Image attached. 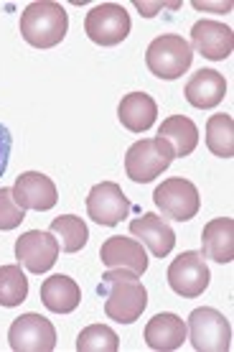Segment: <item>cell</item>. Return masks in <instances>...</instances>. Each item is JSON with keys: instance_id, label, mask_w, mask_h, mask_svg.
Returning a JSON list of instances; mask_svg holds the SVG:
<instances>
[{"instance_id": "277c9868", "label": "cell", "mask_w": 234, "mask_h": 352, "mask_svg": "<svg viewBox=\"0 0 234 352\" xmlns=\"http://www.w3.org/2000/svg\"><path fill=\"white\" fill-rule=\"evenodd\" d=\"M194 49L178 34H163L153 38L145 52L148 69L156 74L158 80H178L191 67Z\"/></svg>"}, {"instance_id": "8992f818", "label": "cell", "mask_w": 234, "mask_h": 352, "mask_svg": "<svg viewBox=\"0 0 234 352\" xmlns=\"http://www.w3.org/2000/svg\"><path fill=\"white\" fill-rule=\"evenodd\" d=\"M153 202L163 217L176 222H189L199 214L201 199H199V189L191 184L189 179H165L163 184L156 186L153 192Z\"/></svg>"}, {"instance_id": "8fae6325", "label": "cell", "mask_w": 234, "mask_h": 352, "mask_svg": "<svg viewBox=\"0 0 234 352\" xmlns=\"http://www.w3.org/2000/svg\"><path fill=\"white\" fill-rule=\"evenodd\" d=\"M59 258V243L51 232L28 230L16 240V261L26 265L31 273H46Z\"/></svg>"}, {"instance_id": "4fadbf2b", "label": "cell", "mask_w": 234, "mask_h": 352, "mask_svg": "<svg viewBox=\"0 0 234 352\" xmlns=\"http://www.w3.org/2000/svg\"><path fill=\"white\" fill-rule=\"evenodd\" d=\"M191 46L211 62H222L232 54L234 34L219 21H196L191 28Z\"/></svg>"}, {"instance_id": "83f0119b", "label": "cell", "mask_w": 234, "mask_h": 352, "mask_svg": "<svg viewBox=\"0 0 234 352\" xmlns=\"http://www.w3.org/2000/svg\"><path fill=\"white\" fill-rule=\"evenodd\" d=\"M135 8L140 10V16H156V10H161V8H171V10H178L181 8V3H153V6H150V3H135Z\"/></svg>"}, {"instance_id": "44dd1931", "label": "cell", "mask_w": 234, "mask_h": 352, "mask_svg": "<svg viewBox=\"0 0 234 352\" xmlns=\"http://www.w3.org/2000/svg\"><path fill=\"white\" fill-rule=\"evenodd\" d=\"M158 135L168 141L174 146V153L176 156H189L196 151L199 146V128L194 125L191 118L186 115H171V118H165L163 125L158 128Z\"/></svg>"}, {"instance_id": "cb8c5ba5", "label": "cell", "mask_w": 234, "mask_h": 352, "mask_svg": "<svg viewBox=\"0 0 234 352\" xmlns=\"http://www.w3.org/2000/svg\"><path fill=\"white\" fill-rule=\"evenodd\" d=\"M28 296V278L18 265H0V307H18Z\"/></svg>"}, {"instance_id": "9c48e42d", "label": "cell", "mask_w": 234, "mask_h": 352, "mask_svg": "<svg viewBox=\"0 0 234 352\" xmlns=\"http://www.w3.org/2000/svg\"><path fill=\"white\" fill-rule=\"evenodd\" d=\"M8 342L16 352H51L56 347V329L41 314H21L10 324Z\"/></svg>"}, {"instance_id": "603a6c76", "label": "cell", "mask_w": 234, "mask_h": 352, "mask_svg": "<svg viewBox=\"0 0 234 352\" xmlns=\"http://www.w3.org/2000/svg\"><path fill=\"white\" fill-rule=\"evenodd\" d=\"M207 146L219 159L234 156V120L232 115H211L207 120Z\"/></svg>"}, {"instance_id": "d4e9b609", "label": "cell", "mask_w": 234, "mask_h": 352, "mask_svg": "<svg viewBox=\"0 0 234 352\" xmlns=\"http://www.w3.org/2000/svg\"><path fill=\"white\" fill-rule=\"evenodd\" d=\"M77 350L79 352H117L120 350V337L115 335L110 327L92 324L79 332Z\"/></svg>"}, {"instance_id": "2e32d148", "label": "cell", "mask_w": 234, "mask_h": 352, "mask_svg": "<svg viewBox=\"0 0 234 352\" xmlns=\"http://www.w3.org/2000/svg\"><path fill=\"white\" fill-rule=\"evenodd\" d=\"M201 256L214 263H232L234 261V220L217 217L207 222L201 232Z\"/></svg>"}, {"instance_id": "e0dca14e", "label": "cell", "mask_w": 234, "mask_h": 352, "mask_svg": "<svg viewBox=\"0 0 234 352\" xmlns=\"http://www.w3.org/2000/svg\"><path fill=\"white\" fill-rule=\"evenodd\" d=\"M183 95L194 107L199 110H209L217 107L226 95V82L224 77L214 69H199L196 74H191V80L186 82Z\"/></svg>"}, {"instance_id": "4316f807", "label": "cell", "mask_w": 234, "mask_h": 352, "mask_svg": "<svg viewBox=\"0 0 234 352\" xmlns=\"http://www.w3.org/2000/svg\"><path fill=\"white\" fill-rule=\"evenodd\" d=\"M10 151H13V135L5 125L0 123V179L3 174L8 171V164H10Z\"/></svg>"}, {"instance_id": "ac0fdd59", "label": "cell", "mask_w": 234, "mask_h": 352, "mask_svg": "<svg viewBox=\"0 0 234 352\" xmlns=\"http://www.w3.org/2000/svg\"><path fill=\"white\" fill-rule=\"evenodd\" d=\"M186 340V322L176 314H156L145 327V344L158 352L178 350Z\"/></svg>"}, {"instance_id": "ffe728a7", "label": "cell", "mask_w": 234, "mask_h": 352, "mask_svg": "<svg viewBox=\"0 0 234 352\" xmlns=\"http://www.w3.org/2000/svg\"><path fill=\"white\" fill-rule=\"evenodd\" d=\"M156 115H158L156 100L150 95H145V92H130V95H125L120 107H117L120 123L130 133L148 131L150 125L156 123Z\"/></svg>"}, {"instance_id": "484cf974", "label": "cell", "mask_w": 234, "mask_h": 352, "mask_svg": "<svg viewBox=\"0 0 234 352\" xmlns=\"http://www.w3.org/2000/svg\"><path fill=\"white\" fill-rule=\"evenodd\" d=\"M26 220V210L13 199V189L0 186V230H16Z\"/></svg>"}, {"instance_id": "30bf717a", "label": "cell", "mask_w": 234, "mask_h": 352, "mask_svg": "<svg viewBox=\"0 0 234 352\" xmlns=\"http://www.w3.org/2000/svg\"><path fill=\"white\" fill-rule=\"evenodd\" d=\"M87 214L97 225L115 228V225H120V222L130 214V202H128V197H125L120 184L102 182V184L92 186V192H89Z\"/></svg>"}, {"instance_id": "52a82bcc", "label": "cell", "mask_w": 234, "mask_h": 352, "mask_svg": "<svg viewBox=\"0 0 234 352\" xmlns=\"http://www.w3.org/2000/svg\"><path fill=\"white\" fill-rule=\"evenodd\" d=\"M84 34L100 46H117L130 34V16L117 3H102L87 13Z\"/></svg>"}, {"instance_id": "d6986e66", "label": "cell", "mask_w": 234, "mask_h": 352, "mask_svg": "<svg viewBox=\"0 0 234 352\" xmlns=\"http://www.w3.org/2000/svg\"><path fill=\"white\" fill-rule=\"evenodd\" d=\"M41 301L54 314H71L82 301V291L74 278L56 273L41 283Z\"/></svg>"}, {"instance_id": "7a4b0ae2", "label": "cell", "mask_w": 234, "mask_h": 352, "mask_svg": "<svg viewBox=\"0 0 234 352\" xmlns=\"http://www.w3.org/2000/svg\"><path fill=\"white\" fill-rule=\"evenodd\" d=\"M69 31V16L61 3L38 0L21 13V36L36 49H54Z\"/></svg>"}, {"instance_id": "7c38bea8", "label": "cell", "mask_w": 234, "mask_h": 352, "mask_svg": "<svg viewBox=\"0 0 234 352\" xmlns=\"http://www.w3.org/2000/svg\"><path fill=\"white\" fill-rule=\"evenodd\" d=\"M13 199L23 210L46 212L56 207L59 192H56V184L46 174H41V171H26V174L18 176L16 184H13Z\"/></svg>"}, {"instance_id": "5b68a950", "label": "cell", "mask_w": 234, "mask_h": 352, "mask_svg": "<svg viewBox=\"0 0 234 352\" xmlns=\"http://www.w3.org/2000/svg\"><path fill=\"white\" fill-rule=\"evenodd\" d=\"M186 335L194 350L199 352H229L232 350V324L229 319L211 307L194 309L186 322Z\"/></svg>"}, {"instance_id": "ba28073f", "label": "cell", "mask_w": 234, "mask_h": 352, "mask_svg": "<svg viewBox=\"0 0 234 352\" xmlns=\"http://www.w3.org/2000/svg\"><path fill=\"white\" fill-rule=\"evenodd\" d=\"M209 281H211V273H209L207 258L189 250L176 258L171 268H168V286L183 296V299H196L207 291Z\"/></svg>"}, {"instance_id": "3957f363", "label": "cell", "mask_w": 234, "mask_h": 352, "mask_svg": "<svg viewBox=\"0 0 234 352\" xmlns=\"http://www.w3.org/2000/svg\"><path fill=\"white\" fill-rule=\"evenodd\" d=\"M176 153L174 146L163 141L161 135L156 138H143V141L132 143L128 153H125V171L135 184H148L156 176H161L165 168L174 164Z\"/></svg>"}, {"instance_id": "5bb4252c", "label": "cell", "mask_w": 234, "mask_h": 352, "mask_svg": "<svg viewBox=\"0 0 234 352\" xmlns=\"http://www.w3.org/2000/svg\"><path fill=\"white\" fill-rule=\"evenodd\" d=\"M100 258L107 268H128V271L143 273L148 271V253L143 243L135 238H122V235H113L107 238L100 248Z\"/></svg>"}, {"instance_id": "6da1fadb", "label": "cell", "mask_w": 234, "mask_h": 352, "mask_svg": "<svg viewBox=\"0 0 234 352\" xmlns=\"http://www.w3.org/2000/svg\"><path fill=\"white\" fill-rule=\"evenodd\" d=\"M104 314L120 324H132L148 307V291L138 281V273L128 268H110L102 276Z\"/></svg>"}, {"instance_id": "7402d4cb", "label": "cell", "mask_w": 234, "mask_h": 352, "mask_svg": "<svg viewBox=\"0 0 234 352\" xmlns=\"http://www.w3.org/2000/svg\"><path fill=\"white\" fill-rule=\"evenodd\" d=\"M51 235L56 238V243H59L64 253H77V250L87 245L89 230L82 217L64 214V217H54L51 220Z\"/></svg>"}, {"instance_id": "f1b7e54d", "label": "cell", "mask_w": 234, "mask_h": 352, "mask_svg": "<svg viewBox=\"0 0 234 352\" xmlns=\"http://www.w3.org/2000/svg\"><path fill=\"white\" fill-rule=\"evenodd\" d=\"M194 8H211V10H229L232 3H224V6H211V3H194Z\"/></svg>"}, {"instance_id": "9a60e30c", "label": "cell", "mask_w": 234, "mask_h": 352, "mask_svg": "<svg viewBox=\"0 0 234 352\" xmlns=\"http://www.w3.org/2000/svg\"><path fill=\"white\" fill-rule=\"evenodd\" d=\"M130 232L138 238V243L148 245V250L156 258H165L176 245V232L168 222L156 214V212H148L143 217L130 222Z\"/></svg>"}]
</instances>
